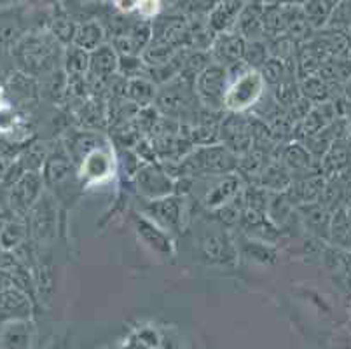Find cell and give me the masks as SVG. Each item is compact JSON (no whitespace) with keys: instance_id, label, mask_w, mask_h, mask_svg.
Segmentation results:
<instances>
[{"instance_id":"f35d334b","label":"cell","mask_w":351,"mask_h":349,"mask_svg":"<svg viewBox=\"0 0 351 349\" xmlns=\"http://www.w3.org/2000/svg\"><path fill=\"white\" fill-rule=\"evenodd\" d=\"M346 173H348V178H350V185H351V168H350V169H348V171H346Z\"/></svg>"},{"instance_id":"83f0119b","label":"cell","mask_w":351,"mask_h":349,"mask_svg":"<svg viewBox=\"0 0 351 349\" xmlns=\"http://www.w3.org/2000/svg\"><path fill=\"white\" fill-rule=\"evenodd\" d=\"M274 88H276V91H274V101H276L278 107L283 108V110H289V108L301 98L299 82H295L293 79L283 81L282 84L274 86Z\"/></svg>"},{"instance_id":"1f68e13d","label":"cell","mask_w":351,"mask_h":349,"mask_svg":"<svg viewBox=\"0 0 351 349\" xmlns=\"http://www.w3.org/2000/svg\"><path fill=\"white\" fill-rule=\"evenodd\" d=\"M73 35H75V27H73V23H70L66 19H58V21L54 23V37L58 38L60 43H72Z\"/></svg>"},{"instance_id":"8fae6325","label":"cell","mask_w":351,"mask_h":349,"mask_svg":"<svg viewBox=\"0 0 351 349\" xmlns=\"http://www.w3.org/2000/svg\"><path fill=\"white\" fill-rule=\"evenodd\" d=\"M72 159H70L69 152L65 147H58L53 152L47 154L46 161L43 166V180L47 187L60 189L63 184L70 180L72 175Z\"/></svg>"},{"instance_id":"8d00e7d4","label":"cell","mask_w":351,"mask_h":349,"mask_svg":"<svg viewBox=\"0 0 351 349\" xmlns=\"http://www.w3.org/2000/svg\"><path fill=\"white\" fill-rule=\"evenodd\" d=\"M16 2H18V0H0V5H2V8H5V5L16 4Z\"/></svg>"},{"instance_id":"ac0fdd59","label":"cell","mask_w":351,"mask_h":349,"mask_svg":"<svg viewBox=\"0 0 351 349\" xmlns=\"http://www.w3.org/2000/svg\"><path fill=\"white\" fill-rule=\"evenodd\" d=\"M119 67V56L112 46H100L89 54V75L97 81L108 79L117 72Z\"/></svg>"},{"instance_id":"ba28073f","label":"cell","mask_w":351,"mask_h":349,"mask_svg":"<svg viewBox=\"0 0 351 349\" xmlns=\"http://www.w3.org/2000/svg\"><path fill=\"white\" fill-rule=\"evenodd\" d=\"M213 184L208 185L206 192L201 197V203L210 210L224 206L231 200L238 196L243 189V180L238 173H229V175H220V177L212 178Z\"/></svg>"},{"instance_id":"4dcf8cb0","label":"cell","mask_w":351,"mask_h":349,"mask_svg":"<svg viewBox=\"0 0 351 349\" xmlns=\"http://www.w3.org/2000/svg\"><path fill=\"white\" fill-rule=\"evenodd\" d=\"M243 252L248 255V257L255 258V261L261 262H273L274 261V250L266 246L264 241H250V239H245L243 243Z\"/></svg>"},{"instance_id":"7a4b0ae2","label":"cell","mask_w":351,"mask_h":349,"mask_svg":"<svg viewBox=\"0 0 351 349\" xmlns=\"http://www.w3.org/2000/svg\"><path fill=\"white\" fill-rule=\"evenodd\" d=\"M264 79L257 70H247L241 75L231 79V86L228 88L224 96V107L234 112H243L245 108L257 104L263 96Z\"/></svg>"},{"instance_id":"cb8c5ba5","label":"cell","mask_w":351,"mask_h":349,"mask_svg":"<svg viewBox=\"0 0 351 349\" xmlns=\"http://www.w3.org/2000/svg\"><path fill=\"white\" fill-rule=\"evenodd\" d=\"M73 46H77L79 49H84L86 53L91 51L93 53L95 49L101 46L104 43V30L98 23H84L81 27L75 28V35H73Z\"/></svg>"},{"instance_id":"52a82bcc","label":"cell","mask_w":351,"mask_h":349,"mask_svg":"<svg viewBox=\"0 0 351 349\" xmlns=\"http://www.w3.org/2000/svg\"><path fill=\"white\" fill-rule=\"evenodd\" d=\"M276 159L292 173V178L304 177V175H311V173H320L318 161L313 159V156L302 142H290L283 145V149L278 150Z\"/></svg>"},{"instance_id":"3957f363","label":"cell","mask_w":351,"mask_h":349,"mask_svg":"<svg viewBox=\"0 0 351 349\" xmlns=\"http://www.w3.org/2000/svg\"><path fill=\"white\" fill-rule=\"evenodd\" d=\"M28 230L32 243L37 246H47L56 238V206L49 194H43L39 201L28 211Z\"/></svg>"},{"instance_id":"7402d4cb","label":"cell","mask_w":351,"mask_h":349,"mask_svg":"<svg viewBox=\"0 0 351 349\" xmlns=\"http://www.w3.org/2000/svg\"><path fill=\"white\" fill-rule=\"evenodd\" d=\"M330 84L322 79L318 75H311V77H306V79H301L299 82V91H301L302 98L311 101L313 105H318V104H324V101H330Z\"/></svg>"},{"instance_id":"2e32d148","label":"cell","mask_w":351,"mask_h":349,"mask_svg":"<svg viewBox=\"0 0 351 349\" xmlns=\"http://www.w3.org/2000/svg\"><path fill=\"white\" fill-rule=\"evenodd\" d=\"M292 180V173H290L278 159H273V161H269V165L264 168V171L258 175V178L254 182V185L266 189L267 192H273V194H283V192L290 187Z\"/></svg>"},{"instance_id":"4fadbf2b","label":"cell","mask_w":351,"mask_h":349,"mask_svg":"<svg viewBox=\"0 0 351 349\" xmlns=\"http://www.w3.org/2000/svg\"><path fill=\"white\" fill-rule=\"evenodd\" d=\"M23 49V56H21V62L27 65V70L34 75H39V73H46L49 70H53V60H54V49L53 46H49L47 43L40 40V38H32L27 40Z\"/></svg>"},{"instance_id":"9a60e30c","label":"cell","mask_w":351,"mask_h":349,"mask_svg":"<svg viewBox=\"0 0 351 349\" xmlns=\"http://www.w3.org/2000/svg\"><path fill=\"white\" fill-rule=\"evenodd\" d=\"M203 257L212 262H231L236 257L234 243L226 232H208L199 243Z\"/></svg>"},{"instance_id":"44dd1931","label":"cell","mask_w":351,"mask_h":349,"mask_svg":"<svg viewBox=\"0 0 351 349\" xmlns=\"http://www.w3.org/2000/svg\"><path fill=\"white\" fill-rule=\"evenodd\" d=\"M339 2L341 0H306L302 11L308 18L309 25L313 28H318L324 27L327 21H330L332 12H334Z\"/></svg>"},{"instance_id":"836d02e7","label":"cell","mask_w":351,"mask_h":349,"mask_svg":"<svg viewBox=\"0 0 351 349\" xmlns=\"http://www.w3.org/2000/svg\"><path fill=\"white\" fill-rule=\"evenodd\" d=\"M14 163V158H8V156H0V182L4 180L5 173L11 168V165Z\"/></svg>"},{"instance_id":"ffe728a7","label":"cell","mask_w":351,"mask_h":349,"mask_svg":"<svg viewBox=\"0 0 351 349\" xmlns=\"http://www.w3.org/2000/svg\"><path fill=\"white\" fill-rule=\"evenodd\" d=\"M328 241L336 248L344 250V252L351 250V220L348 219V213L344 208H339V210L332 213Z\"/></svg>"},{"instance_id":"484cf974","label":"cell","mask_w":351,"mask_h":349,"mask_svg":"<svg viewBox=\"0 0 351 349\" xmlns=\"http://www.w3.org/2000/svg\"><path fill=\"white\" fill-rule=\"evenodd\" d=\"M263 14L264 9L261 8V5H248V8L241 12V18H239V30H241V34L257 40L258 35L264 32Z\"/></svg>"},{"instance_id":"5bb4252c","label":"cell","mask_w":351,"mask_h":349,"mask_svg":"<svg viewBox=\"0 0 351 349\" xmlns=\"http://www.w3.org/2000/svg\"><path fill=\"white\" fill-rule=\"evenodd\" d=\"M32 313L28 293L18 287H11L0 292V320H25Z\"/></svg>"},{"instance_id":"30bf717a","label":"cell","mask_w":351,"mask_h":349,"mask_svg":"<svg viewBox=\"0 0 351 349\" xmlns=\"http://www.w3.org/2000/svg\"><path fill=\"white\" fill-rule=\"evenodd\" d=\"M318 166H320V173L325 178L336 177V175H341L351 168V139L348 136V133L332 142Z\"/></svg>"},{"instance_id":"f1b7e54d","label":"cell","mask_w":351,"mask_h":349,"mask_svg":"<svg viewBox=\"0 0 351 349\" xmlns=\"http://www.w3.org/2000/svg\"><path fill=\"white\" fill-rule=\"evenodd\" d=\"M138 232H142L143 238L151 243L152 246H156L158 250H161V252H170V239L162 234L161 229L152 226L149 220L145 219L138 220Z\"/></svg>"},{"instance_id":"6da1fadb","label":"cell","mask_w":351,"mask_h":349,"mask_svg":"<svg viewBox=\"0 0 351 349\" xmlns=\"http://www.w3.org/2000/svg\"><path fill=\"white\" fill-rule=\"evenodd\" d=\"M226 91H228V70L220 65H208L194 81V93L197 100L212 112L224 107Z\"/></svg>"},{"instance_id":"277c9868","label":"cell","mask_w":351,"mask_h":349,"mask_svg":"<svg viewBox=\"0 0 351 349\" xmlns=\"http://www.w3.org/2000/svg\"><path fill=\"white\" fill-rule=\"evenodd\" d=\"M43 185L44 180L39 171L23 173V177L16 182L8 192L12 215L25 219L28 215V211L32 210V206L43 196Z\"/></svg>"},{"instance_id":"7c38bea8","label":"cell","mask_w":351,"mask_h":349,"mask_svg":"<svg viewBox=\"0 0 351 349\" xmlns=\"http://www.w3.org/2000/svg\"><path fill=\"white\" fill-rule=\"evenodd\" d=\"M299 213L301 224L306 230H309L315 238L328 239L330 234V222H332V211H328L320 201L317 203L302 204L295 208Z\"/></svg>"},{"instance_id":"d590c367","label":"cell","mask_w":351,"mask_h":349,"mask_svg":"<svg viewBox=\"0 0 351 349\" xmlns=\"http://www.w3.org/2000/svg\"><path fill=\"white\" fill-rule=\"evenodd\" d=\"M344 96H346L348 101H351V75L346 81V84H344Z\"/></svg>"},{"instance_id":"d6986e66","label":"cell","mask_w":351,"mask_h":349,"mask_svg":"<svg viewBox=\"0 0 351 349\" xmlns=\"http://www.w3.org/2000/svg\"><path fill=\"white\" fill-rule=\"evenodd\" d=\"M156 96H158V91H156V84L151 79H145V77L128 79L124 98H128V100L135 104L138 108L151 107L152 101L156 100Z\"/></svg>"},{"instance_id":"5b68a950","label":"cell","mask_w":351,"mask_h":349,"mask_svg":"<svg viewBox=\"0 0 351 349\" xmlns=\"http://www.w3.org/2000/svg\"><path fill=\"white\" fill-rule=\"evenodd\" d=\"M138 191L149 200H161L175 192V178H171L159 165H143L136 171Z\"/></svg>"},{"instance_id":"4316f807","label":"cell","mask_w":351,"mask_h":349,"mask_svg":"<svg viewBox=\"0 0 351 349\" xmlns=\"http://www.w3.org/2000/svg\"><path fill=\"white\" fill-rule=\"evenodd\" d=\"M289 62H282L278 58H269V60L263 65V73H261V75H263L266 84L278 86L282 84L283 81L293 79V77H289Z\"/></svg>"},{"instance_id":"8992f818","label":"cell","mask_w":351,"mask_h":349,"mask_svg":"<svg viewBox=\"0 0 351 349\" xmlns=\"http://www.w3.org/2000/svg\"><path fill=\"white\" fill-rule=\"evenodd\" d=\"M147 213L165 227L166 230L178 232L184 222V197L171 194V196L161 197V200H151L147 204Z\"/></svg>"},{"instance_id":"74e56055","label":"cell","mask_w":351,"mask_h":349,"mask_svg":"<svg viewBox=\"0 0 351 349\" xmlns=\"http://www.w3.org/2000/svg\"><path fill=\"white\" fill-rule=\"evenodd\" d=\"M346 130H348V136L351 139V119H346Z\"/></svg>"},{"instance_id":"d4e9b609","label":"cell","mask_w":351,"mask_h":349,"mask_svg":"<svg viewBox=\"0 0 351 349\" xmlns=\"http://www.w3.org/2000/svg\"><path fill=\"white\" fill-rule=\"evenodd\" d=\"M28 227L21 222H14V220H8L0 229V248L4 252H11L16 250L21 243L27 241L28 238Z\"/></svg>"},{"instance_id":"e0dca14e","label":"cell","mask_w":351,"mask_h":349,"mask_svg":"<svg viewBox=\"0 0 351 349\" xmlns=\"http://www.w3.org/2000/svg\"><path fill=\"white\" fill-rule=\"evenodd\" d=\"M245 46L247 44L239 35H220L213 44V56L220 67H231L243 60Z\"/></svg>"},{"instance_id":"f546056e","label":"cell","mask_w":351,"mask_h":349,"mask_svg":"<svg viewBox=\"0 0 351 349\" xmlns=\"http://www.w3.org/2000/svg\"><path fill=\"white\" fill-rule=\"evenodd\" d=\"M269 49H267L266 44L258 43V40H252L250 44L245 46V54H243V60L252 70H257V69H263L264 63L269 60Z\"/></svg>"},{"instance_id":"9c48e42d","label":"cell","mask_w":351,"mask_h":349,"mask_svg":"<svg viewBox=\"0 0 351 349\" xmlns=\"http://www.w3.org/2000/svg\"><path fill=\"white\" fill-rule=\"evenodd\" d=\"M325 182H327V178L322 173H311V175L293 178L290 187L283 194L295 208L302 206V204L317 203L322 197Z\"/></svg>"},{"instance_id":"603a6c76","label":"cell","mask_w":351,"mask_h":349,"mask_svg":"<svg viewBox=\"0 0 351 349\" xmlns=\"http://www.w3.org/2000/svg\"><path fill=\"white\" fill-rule=\"evenodd\" d=\"M65 73L69 81L86 79V73H89V54L77 46L69 47L65 54Z\"/></svg>"},{"instance_id":"d6a6232c","label":"cell","mask_w":351,"mask_h":349,"mask_svg":"<svg viewBox=\"0 0 351 349\" xmlns=\"http://www.w3.org/2000/svg\"><path fill=\"white\" fill-rule=\"evenodd\" d=\"M136 8H138L140 14L154 16L159 9V0H138Z\"/></svg>"},{"instance_id":"e575fe53","label":"cell","mask_w":351,"mask_h":349,"mask_svg":"<svg viewBox=\"0 0 351 349\" xmlns=\"http://www.w3.org/2000/svg\"><path fill=\"white\" fill-rule=\"evenodd\" d=\"M138 0H116V5L121 9V11H132L133 8H136Z\"/></svg>"}]
</instances>
